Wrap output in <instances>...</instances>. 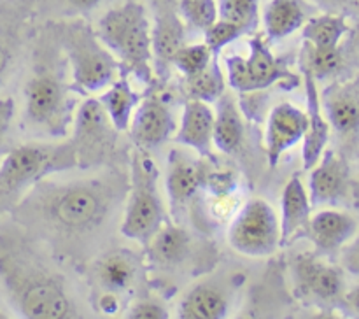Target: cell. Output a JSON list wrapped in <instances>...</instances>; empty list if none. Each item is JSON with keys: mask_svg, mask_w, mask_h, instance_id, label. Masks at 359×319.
Segmentation results:
<instances>
[{"mask_svg": "<svg viewBox=\"0 0 359 319\" xmlns=\"http://www.w3.org/2000/svg\"><path fill=\"white\" fill-rule=\"evenodd\" d=\"M97 37L119 62L121 74L153 81V51H151V21L146 7L133 0L109 9L98 20Z\"/></svg>", "mask_w": 359, "mask_h": 319, "instance_id": "cell-1", "label": "cell"}, {"mask_svg": "<svg viewBox=\"0 0 359 319\" xmlns=\"http://www.w3.org/2000/svg\"><path fill=\"white\" fill-rule=\"evenodd\" d=\"M39 189L34 198L39 200L42 216L53 224L70 231L97 228L107 216L111 191L98 181H77L69 184H51Z\"/></svg>", "mask_w": 359, "mask_h": 319, "instance_id": "cell-2", "label": "cell"}, {"mask_svg": "<svg viewBox=\"0 0 359 319\" xmlns=\"http://www.w3.org/2000/svg\"><path fill=\"white\" fill-rule=\"evenodd\" d=\"M0 279L16 311L28 319H67L74 305L65 287L46 273L23 272L9 258H0Z\"/></svg>", "mask_w": 359, "mask_h": 319, "instance_id": "cell-3", "label": "cell"}, {"mask_svg": "<svg viewBox=\"0 0 359 319\" xmlns=\"http://www.w3.org/2000/svg\"><path fill=\"white\" fill-rule=\"evenodd\" d=\"M158 175L160 174L156 163L147 149L137 147L132 156L130 195L121 223V233L142 245H146L158 228L167 221L163 202L158 191Z\"/></svg>", "mask_w": 359, "mask_h": 319, "instance_id": "cell-4", "label": "cell"}, {"mask_svg": "<svg viewBox=\"0 0 359 319\" xmlns=\"http://www.w3.org/2000/svg\"><path fill=\"white\" fill-rule=\"evenodd\" d=\"M74 167H77V156L72 142L18 146L7 151L0 161V189L6 193L20 191L44 181L51 172Z\"/></svg>", "mask_w": 359, "mask_h": 319, "instance_id": "cell-5", "label": "cell"}, {"mask_svg": "<svg viewBox=\"0 0 359 319\" xmlns=\"http://www.w3.org/2000/svg\"><path fill=\"white\" fill-rule=\"evenodd\" d=\"M65 51L72 72L70 90L97 93L111 86L121 74L116 56L86 27H76L67 34Z\"/></svg>", "mask_w": 359, "mask_h": 319, "instance_id": "cell-6", "label": "cell"}, {"mask_svg": "<svg viewBox=\"0 0 359 319\" xmlns=\"http://www.w3.org/2000/svg\"><path fill=\"white\" fill-rule=\"evenodd\" d=\"M224 65L228 83L238 93H255L276 83L284 84L287 90L300 84V77L291 72L287 60L273 55L266 39L259 34L249 39L248 56L230 55L224 58Z\"/></svg>", "mask_w": 359, "mask_h": 319, "instance_id": "cell-7", "label": "cell"}, {"mask_svg": "<svg viewBox=\"0 0 359 319\" xmlns=\"http://www.w3.org/2000/svg\"><path fill=\"white\" fill-rule=\"evenodd\" d=\"M70 86L51 74H37L25 86V116L35 128L48 135L63 137L74 123L76 100L69 95Z\"/></svg>", "mask_w": 359, "mask_h": 319, "instance_id": "cell-8", "label": "cell"}, {"mask_svg": "<svg viewBox=\"0 0 359 319\" xmlns=\"http://www.w3.org/2000/svg\"><path fill=\"white\" fill-rule=\"evenodd\" d=\"M228 242L238 254L263 258L280 247V223L266 200L251 198L242 205L228 228Z\"/></svg>", "mask_w": 359, "mask_h": 319, "instance_id": "cell-9", "label": "cell"}, {"mask_svg": "<svg viewBox=\"0 0 359 319\" xmlns=\"http://www.w3.org/2000/svg\"><path fill=\"white\" fill-rule=\"evenodd\" d=\"M294 293L302 301L319 308H340L346 279L344 269L332 265L318 252H302L291 262Z\"/></svg>", "mask_w": 359, "mask_h": 319, "instance_id": "cell-10", "label": "cell"}, {"mask_svg": "<svg viewBox=\"0 0 359 319\" xmlns=\"http://www.w3.org/2000/svg\"><path fill=\"white\" fill-rule=\"evenodd\" d=\"M321 104L337 151L349 161L359 160V76L330 84L321 93Z\"/></svg>", "mask_w": 359, "mask_h": 319, "instance_id": "cell-11", "label": "cell"}, {"mask_svg": "<svg viewBox=\"0 0 359 319\" xmlns=\"http://www.w3.org/2000/svg\"><path fill=\"white\" fill-rule=\"evenodd\" d=\"M309 198L312 207L346 205L356 202V181L351 174V161L337 149L326 147L318 163L311 168Z\"/></svg>", "mask_w": 359, "mask_h": 319, "instance_id": "cell-12", "label": "cell"}, {"mask_svg": "<svg viewBox=\"0 0 359 319\" xmlns=\"http://www.w3.org/2000/svg\"><path fill=\"white\" fill-rule=\"evenodd\" d=\"M114 125L109 119L107 112L102 107L100 100L84 102L74 116V139L77 165L95 163L100 160L114 142Z\"/></svg>", "mask_w": 359, "mask_h": 319, "instance_id": "cell-13", "label": "cell"}, {"mask_svg": "<svg viewBox=\"0 0 359 319\" xmlns=\"http://www.w3.org/2000/svg\"><path fill=\"white\" fill-rule=\"evenodd\" d=\"M359 230V219L347 210L323 209L311 216L304 238L312 242L314 252L321 256L340 254Z\"/></svg>", "mask_w": 359, "mask_h": 319, "instance_id": "cell-14", "label": "cell"}, {"mask_svg": "<svg viewBox=\"0 0 359 319\" xmlns=\"http://www.w3.org/2000/svg\"><path fill=\"white\" fill-rule=\"evenodd\" d=\"M307 132V112L290 102H280L270 111L266 121V158L270 167H277L280 156L297 146Z\"/></svg>", "mask_w": 359, "mask_h": 319, "instance_id": "cell-15", "label": "cell"}, {"mask_svg": "<svg viewBox=\"0 0 359 319\" xmlns=\"http://www.w3.org/2000/svg\"><path fill=\"white\" fill-rule=\"evenodd\" d=\"M207 167L202 160H196L191 154L182 153L179 149H172L167 161V188L170 209L174 214H179L186 205H189L196 196L200 188L205 182Z\"/></svg>", "mask_w": 359, "mask_h": 319, "instance_id": "cell-16", "label": "cell"}, {"mask_svg": "<svg viewBox=\"0 0 359 319\" xmlns=\"http://www.w3.org/2000/svg\"><path fill=\"white\" fill-rule=\"evenodd\" d=\"M130 135L137 147L153 149L170 139L177 130L174 114L167 104L149 97L139 102L128 125Z\"/></svg>", "mask_w": 359, "mask_h": 319, "instance_id": "cell-17", "label": "cell"}, {"mask_svg": "<svg viewBox=\"0 0 359 319\" xmlns=\"http://www.w3.org/2000/svg\"><path fill=\"white\" fill-rule=\"evenodd\" d=\"M305 81V98H307V132L304 135V147H302V158H304V168L311 170L319 158L323 156L325 149L328 147L332 128L326 119L321 104V93H319L318 81L311 72L302 70Z\"/></svg>", "mask_w": 359, "mask_h": 319, "instance_id": "cell-18", "label": "cell"}, {"mask_svg": "<svg viewBox=\"0 0 359 319\" xmlns=\"http://www.w3.org/2000/svg\"><path fill=\"white\" fill-rule=\"evenodd\" d=\"M186 27L177 13V7H156L151 27V51L158 74L165 76L172 67L177 49L184 46Z\"/></svg>", "mask_w": 359, "mask_h": 319, "instance_id": "cell-19", "label": "cell"}, {"mask_svg": "<svg viewBox=\"0 0 359 319\" xmlns=\"http://www.w3.org/2000/svg\"><path fill=\"white\" fill-rule=\"evenodd\" d=\"M312 216V203L300 175L286 182L280 196V247H287L298 238H304Z\"/></svg>", "mask_w": 359, "mask_h": 319, "instance_id": "cell-20", "label": "cell"}, {"mask_svg": "<svg viewBox=\"0 0 359 319\" xmlns=\"http://www.w3.org/2000/svg\"><path fill=\"white\" fill-rule=\"evenodd\" d=\"M214 111L207 102L191 98L184 102L179 130H175V142L196 151L200 158L212 154Z\"/></svg>", "mask_w": 359, "mask_h": 319, "instance_id": "cell-21", "label": "cell"}, {"mask_svg": "<svg viewBox=\"0 0 359 319\" xmlns=\"http://www.w3.org/2000/svg\"><path fill=\"white\" fill-rule=\"evenodd\" d=\"M316 14L311 0H270L263 13V27L269 41H283L302 30Z\"/></svg>", "mask_w": 359, "mask_h": 319, "instance_id": "cell-22", "label": "cell"}, {"mask_svg": "<svg viewBox=\"0 0 359 319\" xmlns=\"http://www.w3.org/2000/svg\"><path fill=\"white\" fill-rule=\"evenodd\" d=\"M244 121L237 102L224 91L216 100V111H214V147L224 154H235L244 142Z\"/></svg>", "mask_w": 359, "mask_h": 319, "instance_id": "cell-23", "label": "cell"}, {"mask_svg": "<svg viewBox=\"0 0 359 319\" xmlns=\"http://www.w3.org/2000/svg\"><path fill=\"white\" fill-rule=\"evenodd\" d=\"M191 237L188 230L172 221H165L156 233L149 238L146 247L149 249V258L161 266L179 265L188 256Z\"/></svg>", "mask_w": 359, "mask_h": 319, "instance_id": "cell-24", "label": "cell"}, {"mask_svg": "<svg viewBox=\"0 0 359 319\" xmlns=\"http://www.w3.org/2000/svg\"><path fill=\"white\" fill-rule=\"evenodd\" d=\"M226 314V294L210 284H200L189 290L177 308V315L181 319H223Z\"/></svg>", "mask_w": 359, "mask_h": 319, "instance_id": "cell-25", "label": "cell"}, {"mask_svg": "<svg viewBox=\"0 0 359 319\" xmlns=\"http://www.w3.org/2000/svg\"><path fill=\"white\" fill-rule=\"evenodd\" d=\"M98 100H100L104 111L107 112L109 119L114 125V128L118 132H123V130H128L133 111L139 105L140 97L139 93L133 91L128 76L119 74L118 79L107 88V91L102 93V97Z\"/></svg>", "mask_w": 359, "mask_h": 319, "instance_id": "cell-26", "label": "cell"}, {"mask_svg": "<svg viewBox=\"0 0 359 319\" xmlns=\"http://www.w3.org/2000/svg\"><path fill=\"white\" fill-rule=\"evenodd\" d=\"M351 32L347 16L337 13L314 14L302 27L304 42L316 48H340V42Z\"/></svg>", "mask_w": 359, "mask_h": 319, "instance_id": "cell-27", "label": "cell"}, {"mask_svg": "<svg viewBox=\"0 0 359 319\" xmlns=\"http://www.w3.org/2000/svg\"><path fill=\"white\" fill-rule=\"evenodd\" d=\"M97 279L107 293H123L137 279V263L130 254L114 251L97 263Z\"/></svg>", "mask_w": 359, "mask_h": 319, "instance_id": "cell-28", "label": "cell"}, {"mask_svg": "<svg viewBox=\"0 0 359 319\" xmlns=\"http://www.w3.org/2000/svg\"><path fill=\"white\" fill-rule=\"evenodd\" d=\"M184 86L191 98H198L207 104H216L217 98L226 91V77L221 69L219 55H214L203 70L184 77Z\"/></svg>", "mask_w": 359, "mask_h": 319, "instance_id": "cell-29", "label": "cell"}, {"mask_svg": "<svg viewBox=\"0 0 359 319\" xmlns=\"http://www.w3.org/2000/svg\"><path fill=\"white\" fill-rule=\"evenodd\" d=\"M300 70H307L316 81L337 76L344 67V55L340 48H316L304 42L300 49Z\"/></svg>", "mask_w": 359, "mask_h": 319, "instance_id": "cell-30", "label": "cell"}, {"mask_svg": "<svg viewBox=\"0 0 359 319\" xmlns=\"http://www.w3.org/2000/svg\"><path fill=\"white\" fill-rule=\"evenodd\" d=\"M217 18L235 23L244 35L256 34L259 25V0H216Z\"/></svg>", "mask_w": 359, "mask_h": 319, "instance_id": "cell-31", "label": "cell"}, {"mask_svg": "<svg viewBox=\"0 0 359 319\" xmlns=\"http://www.w3.org/2000/svg\"><path fill=\"white\" fill-rule=\"evenodd\" d=\"M177 13L184 27L205 32L217 20L216 0H179Z\"/></svg>", "mask_w": 359, "mask_h": 319, "instance_id": "cell-32", "label": "cell"}, {"mask_svg": "<svg viewBox=\"0 0 359 319\" xmlns=\"http://www.w3.org/2000/svg\"><path fill=\"white\" fill-rule=\"evenodd\" d=\"M212 51L207 48L205 42H200V44H189V46H181L177 49V53L174 55L172 60V65L179 70L184 77L193 76V74L200 72V70L205 69L209 65V62L212 60Z\"/></svg>", "mask_w": 359, "mask_h": 319, "instance_id": "cell-33", "label": "cell"}, {"mask_svg": "<svg viewBox=\"0 0 359 319\" xmlns=\"http://www.w3.org/2000/svg\"><path fill=\"white\" fill-rule=\"evenodd\" d=\"M244 35V32L237 27L235 23H230L226 20H219L217 18L205 32H203V37H205L207 48L212 51V55H221L224 48L231 42H235L237 39H241Z\"/></svg>", "mask_w": 359, "mask_h": 319, "instance_id": "cell-34", "label": "cell"}, {"mask_svg": "<svg viewBox=\"0 0 359 319\" xmlns=\"http://www.w3.org/2000/svg\"><path fill=\"white\" fill-rule=\"evenodd\" d=\"M203 188L209 189L216 198H228L237 189V177L233 170H209L207 168Z\"/></svg>", "mask_w": 359, "mask_h": 319, "instance_id": "cell-35", "label": "cell"}, {"mask_svg": "<svg viewBox=\"0 0 359 319\" xmlns=\"http://www.w3.org/2000/svg\"><path fill=\"white\" fill-rule=\"evenodd\" d=\"M128 318L132 319H167L168 311L153 298H146L133 305L128 311Z\"/></svg>", "mask_w": 359, "mask_h": 319, "instance_id": "cell-36", "label": "cell"}, {"mask_svg": "<svg viewBox=\"0 0 359 319\" xmlns=\"http://www.w3.org/2000/svg\"><path fill=\"white\" fill-rule=\"evenodd\" d=\"M316 7L326 13L344 14V16H359V0H311Z\"/></svg>", "mask_w": 359, "mask_h": 319, "instance_id": "cell-37", "label": "cell"}, {"mask_svg": "<svg viewBox=\"0 0 359 319\" xmlns=\"http://www.w3.org/2000/svg\"><path fill=\"white\" fill-rule=\"evenodd\" d=\"M14 112H16V104H14L13 98H0V154L4 153V146H6L7 135L11 132V125H13Z\"/></svg>", "mask_w": 359, "mask_h": 319, "instance_id": "cell-38", "label": "cell"}, {"mask_svg": "<svg viewBox=\"0 0 359 319\" xmlns=\"http://www.w3.org/2000/svg\"><path fill=\"white\" fill-rule=\"evenodd\" d=\"M340 263L346 272L359 277V230L353 240L340 251Z\"/></svg>", "mask_w": 359, "mask_h": 319, "instance_id": "cell-39", "label": "cell"}, {"mask_svg": "<svg viewBox=\"0 0 359 319\" xmlns=\"http://www.w3.org/2000/svg\"><path fill=\"white\" fill-rule=\"evenodd\" d=\"M339 311L344 312L346 315H349V318L359 319V284L351 287V290H346L342 301H340Z\"/></svg>", "mask_w": 359, "mask_h": 319, "instance_id": "cell-40", "label": "cell"}, {"mask_svg": "<svg viewBox=\"0 0 359 319\" xmlns=\"http://www.w3.org/2000/svg\"><path fill=\"white\" fill-rule=\"evenodd\" d=\"M9 63H11V53L6 46L0 42V84L4 83L6 79V74L7 69H9Z\"/></svg>", "mask_w": 359, "mask_h": 319, "instance_id": "cell-41", "label": "cell"}, {"mask_svg": "<svg viewBox=\"0 0 359 319\" xmlns=\"http://www.w3.org/2000/svg\"><path fill=\"white\" fill-rule=\"evenodd\" d=\"M65 2L79 11H90L93 9V7H97L102 0H65Z\"/></svg>", "mask_w": 359, "mask_h": 319, "instance_id": "cell-42", "label": "cell"}, {"mask_svg": "<svg viewBox=\"0 0 359 319\" xmlns=\"http://www.w3.org/2000/svg\"><path fill=\"white\" fill-rule=\"evenodd\" d=\"M151 2L156 9V7H177L179 0H151Z\"/></svg>", "mask_w": 359, "mask_h": 319, "instance_id": "cell-43", "label": "cell"}, {"mask_svg": "<svg viewBox=\"0 0 359 319\" xmlns=\"http://www.w3.org/2000/svg\"><path fill=\"white\" fill-rule=\"evenodd\" d=\"M354 196H356V202L359 203V181L356 182V191H354Z\"/></svg>", "mask_w": 359, "mask_h": 319, "instance_id": "cell-44", "label": "cell"}]
</instances>
